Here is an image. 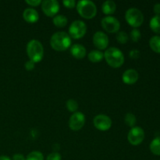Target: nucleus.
<instances>
[{
    "label": "nucleus",
    "instance_id": "1",
    "mask_svg": "<svg viewBox=\"0 0 160 160\" xmlns=\"http://www.w3.org/2000/svg\"><path fill=\"white\" fill-rule=\"evenodd\" d=\"M71 38L64 31H59L52 34L50 39V45L54 50L57 52L66 51L71 46Z\"/></svg>",
    "mask_w": 160,
    "mask_h": 160
},
{
    "label": "nucleus",
    "instance_id": "2",
    "mask_svg": "<svg viewBox=\"0 0 160 160\" xmlns=\"http://www.w3.org/2000/svg\"><path fill=\"white\" fill-rule=\"evenodd\" d=\"M104 58L108 65L112 68H119L124 63V55L121 50L116 47H111L106 50Z\"/></svg>",
    "mask_w": 160,
    "mask_h": 160
},
{
    "label": "nucleus",
    "instance_id": "3",
    "mask_svg": "<svg viewBox=\"0 0 160 160\" xmlns=\"http://www.w3.org/2000/svg\"><path fill=\"white\" fill-rule=\"evenodd\" d=\"M27 54L29 60L32 61L34 63L39 62L44 57L43 45L38 40H31L27 45Z\"/></svg>",
    "mask_w": 160,
    "mask_h": 160
},
{
    "label": "nucleus",
    "instance_id": "4",
    "mask_svg": "<svg viewBox=\"0 0 160 160\" xmlns=\"http://www.w3.org/2000/svg\"><path fill=\"white\" fill-rule=\"evenodd\" d=\"M77 11L81 17L87 20L94 18L97 13V7L95 3L89 0L78 2L76 5Z\"/></svg>",
    "mask_w": 160,
    "mask_h": 160
},
{
    "label": "nucleus",
    "instance_id": "5",
    "mask_svg": "<svg viewBox=\"0 0 160 160\" xmlns=\"http://www.w3.org/2000/svg\"><path fill=\"white\" fill-rule=\"evenodd\" d=\"M125 19L128 24L134 28H139L144 22L143 13L137 8L128 9L125 13Z\"/></svg>",
    "mask_w": 160,
    "mask_h": 160
},
{
    "label": "nucleus",
    "instance_id": "6",
    "mask_svg": "<svg viewBox=\"0 0 160 160\" xmlns=\"http://www.w3.org/2000/svg\"><path fill=\"white\" fill-rule=\"evenodd\" d=\"M87 32V26L82 20H75L69 28V35L73 39H81Z\"/></svg>",
    "mask_w": 160,
    "mask_h": 160
},
{
    "label": "nucleus",
    "instance_id": "7",
    "mask_svg": "<svg viewBox=\"0 0 160 160\" xmlns=\"http://www.w3.org/2000/svg\"><path fill=\"white\" fill-rule=\"evenodd\" d=\"M102 27L108 33L114 34L119 32L120 28V23L116 17L112 16H107L103 17L101 21Z\"/></svg>",
    "mask_w": 160,
    "mask_h": 160
},
{
    "label": "nucleus",
    "instance_id": "8",
    "mask_svg": "<svg viewBox=\"0 0 160 160\" xmlns=\"http://www.w3.org/2000/svg\"><path fill=\"white\" fill-rule=\"evenodd\" d=\"M145 139V131L140 127H134L131 129L128 134V140L131 145L137 146Z\"/></svg>",
    "mask_w": 160,
    "mask_h": 160
},
{
    "label": "nucleus",
    "instance_id": "9",
    "mask_svg": "<svg viewBox=\"0 0 160 160\" xmlns=\"http://www.w3.org/2000/svg\"><path fill=\"white\" fill-rule=\"evenodd\" d=\"M41 5L42 12L49 17H56L60 9L59 2L56 0H45Z\"/></svg>",
    "mask_w": 160,
    "mask_h": 160
},
{
    "label": "nucleus",
    "instance_id": "10",
    "mask_svg": "<svg viewBox=\"0 0 160 160\" xmlns=\"http://www.w3.org/2000/svg\"><path fill=\"white\" fill-rule=\"evenodd\" d=\"M85 123V116L81 112H73L70 117L68 124L70 129L73 131H80Z\"/></svg>",
    "mask_w": 160,
    "mask_h": 160
},
{
    "label": "nucleus",
    "instance_id": "11",
    "mask_svg": "<svg viewBox=\"0 0 160 160\" xmlns=\"http://www.w3.org/2000/svg\"><path fill=\"white\" fill-rule=\"evenodd\" d=\"M94 126L96 129L101 131H106L112 127V120L110 117L104 114H99L95 117L93 120Z\"/></svg>",
    "mask_w": 160,
    "mask_h": 160
},
{
    "label": "nucleus",
    "instance_id": "12",
    "mask_svg": "<svg viewBox=\"0 0 160 160\" xmlns=\"http://www.w3.org/2000/svg\"><path fill=\"white\" fill-rule=\"evenodd\" d=\"M93 44L98 50H104L109 45V38L107 34L102 31H97L94 34L92 38Z\"/></svg>",
    "mask_w": 160,
    "mask_h": 160
},
{
    "label": "nucleus",
    "instance_id": "13",
    "mask_svg": "<svg viewBox=\"0 0 160 160\" xmlns=\"http://www.w3.org/2000/svg\"><path fill=\"white\" fill-rule=\"evenodd\" d=\"M139 78L138 73L134 69H128L122 75V81L126 84H134L138 81Z\"/></svg>",
    "mask_w": 160,
    "mask_h": 160
},
{
    "label": "nucleus",
    "instance_id": "14",
    "mask_svg": "<svg viewBox=\"0 0 160 160\" xmlns=\"http://www.w3.org/2000/svg\"><path fill=\"white\" fill-rule=\"evenodd\" d=\"M23 18L29 23H34L39 20V14L36 9L33 8H28L23 12Z\"/></svg>",
    "mask_w": 160,
    "mask_h": 160
},
{
    "label": "nucleus",
    "instance_id": "15",
    "mask_svg": "<svg viewBox=\"0 0 160 160\" xmlns=\"http://www.w3.org/2000/svg\"><path fill=\"white\" fill-rule=\"evenodd\" d=\"M70 53L75 59H81L85 57L87 50L84 45H80V44H75V45H72L70 48Z\"/></svg>",
    "mask_w": 160,
    "mask_h": 160
},
{
    "label": "nucleus",
    "instance_id": "16",
    "mask_svg": "<svg viewBox=\"0 0 160 160\" xmlns=\"http://www.w3.org/2000/svg\"><path fill=\"white\" fill-rule=\"evenodd\" d=\"M102 10L104 14L107 16H111L117 10V5L112 0H108L104 2L102 6Z\"/></svg>",
    "mask_w": 160,
    "mask_h": 160
},
{
    "label": "nucleus",
    "instance_id": "17",
    "mask_svg": "<svg viewBox=\"0 0 160 160\" xmlns=\"http://www.w3.org/2000/svg\"><path fill=\"white\" fill-rule=\"evenodd\" d=\"M89 61L93 63H97V62H101L104 58V53L102 52L99 50H92L88 55Z\"/></svg>",
    "mask_w": 160,
    "mask_h": 160
},
{
    "label": "nucleus",
    "instance_id": "18",
    "mask_svg": "<svg viewBox=\"0 0 160 160\" xmlns=\"http://www.w3.org/2000/svg\"><path fill=\"white\" fill-rule=\"evenodd\" d=\"M52 23L56 27L61 28L67 26L68 20H67V17L64 15H56V17H53Z\"/></svg>",
    "mask_w": 160,
    "mask_h": 160
},
{
    "label": "nucleus",
    "instance_id": "19",
    "mask_svg": "<svg viewBox=\"0 0 160 160\" xmlns=\"http://www.w3.org/2000/svg\"><path fill=\"white\" fill-rule=\"evenodd\" d=\"M150 28L153 32L160 34V15H156L151 19L149 23Z\"/></svg>",
    "mask_w": 160,
    "mask_h": 160
},
{
    "label": "nucleus",
    "instance_id": "20",
    "mask_svg": "<svg viewBox=\"0 0 160 160\" xmlns=\"http://www.w3.org/2000/svg\"><path fill=\"white\" fill-rule=\"evenodd\" d=\"M149 46L153 52L160 54V36L152 37L149 40Z\"/></svg>",
    "mask_w": 160,
    "mask_h": 160
},
{
    "label": "nucleus",
    "instance_id": "21",
    "mask_svg": "<svg viewBox=\"0 0 160 160\" xmlns=\"http://www.w3.org/2000/svg\"><path fill=\"white\" fill-rule=\"evenodd\" d=\"M150 151L156 156H160V136L153 139L150 143Z\"/></svg>",
    "mask_w": 160,
    "mask_h": 160
},
{
    "label": "nucleus",
    "instance_id": "22",
    "mask_svg": "<svg viewBox=\"0 0 160 160\" xmlns=\"http://www.w3.org/2000/svg\"><path fill=\"white\" fill-rule=\"evenodd\" d=\"M124 122L128 127L134 128L137 123V119L136 117L131 112H128L124 117Z\"/></svg>",
    "mask_w": 160,
    "mask_h": 160
},
{
    "label": "nucleus",
    "instance_id": "23",
    "mask_svg": "<svg viewBox=\"0 0 160 160\" xmlns=\"http://www.w3.org/2000/svg\"><path fill=\"white\" fill-rule=\"evenodd\" d=\"M66 106H67V109H68L70 112H78V103L76 100L73 99V98H70L66 103Z\"/></svg>",
    "mask_w": 160,
    "mask_h": 160
},
{
    "label": "nucleus",
    "instance_id": "24",
    "mask_svg": "<svg viewBox=\"0 0 160 160\" xmlns=\"http://www.w3.org/2000/svg\"><path fill=\"white\" fill-rule=\"evenodd\" d=\"M116 38H117V41L119 43L124 45L129 40V35L125 31H119V32H117Z\"/></svg>",
    "mask_w": 160,
    "mask_h": 160
},
{
    "label": "nucleus",
    "instance_id": "25",
    "mask_svg": "<svg viewBox=\"0 0 160 160\" xmlns=\"http://www.w3.org/2000/svg\"><path fill=\"white\" fill-rule=\"evenodd\" d=\"M26 160H44V156L41 152L33 151L27 156Z\"/></svg>",
    "mask_w": 160,
    "mask_h": 160
},
{
    "label": "nucleus",
    "instance_id": "26",
    "mask_svg": "<svg viewBox=\"0 0 160 160\" xmlns=\"http://www.w3.org/2000/svg\"><path fill=\"white\" fill-rule=\"evenodd\" d=\"M130 36H131V38L133 42H138L139 40H140L141 37H142V34H141V31H139L138 29H137V28H134V29L131 31Z\"/></svg>",
    "mask_w": 160,
    "mask_h": 160
},
{
    "label": "nucleus",
    "instance_id": "27",
    "mask_svg": "<svg viewBox=\"0 0 160 160\" xmlns=\"http://www.w3.org/2000/svg\"><path fill=\"white\" fill-rule=\"evenodd\" d=\"M62 4L66 8H68V9H73L76 7L77 5L74 0H65V1H62Z\"/></svg>",
    "mask_w": 160,
    "mask_h": 160
},
{
    "label": "nucleus",
    "instance_id": "28",
    "mask_svg": "<svg viewBox=\"0 0 160 160\" xmlns=\"http://www.w3.org/2000/svg\"><path fill=\"white\" fill-rule=\"evenodd\" d=\"M62 159V156L59 152H52L47 156L46 160H61Z\"/></svg>",
    "mask_w": 160,
    "mask_h": 160
},
{
    "label": "nucleus",
    "instance_id": "29",
    "mask_svg": "<svg viewBox=\"0 0 160 160\" xmlns=\"http://www.w3.org/2000/svg\"><path fill=\"white\" fill-rule=\"evenodd\" d=\"M25 2L29 6H32V7H37L39 5L42 4V2L41 0H26Z\"/></svg>",
    "mask_w": 160,
    "mask_h": 160
},
{
    "label": "nucleus",
    "instance_id": "30",
    "mask_svg": "<svg viewBox=\"0 0 160 160\" xmlns=\"http://www.w3.org/2000/svg\"><path fill=\"white\" fill-rule=\"evenodd\" d=\"M25 69H26L28 71H31V70H33L34 69V67H35V63H34V62H32V61L31 60H28L26 62H25Z\"/></svg>",
    "mask_w": 160,
    "mask_h": 160
},
{
    "label": "nucleus",
    "instance_id": "31",
    "mask_svg": "<svg viewBox=\"0 0 160 160\" xmlns=\"http://www.w3.org/2000/svg\"><path fill=\"white\" fill-rule=\"evenodd\" d=\"M129 56L131 59H136L140 56V52L138 49H132L129 52Z\"/></svg>",
    "mask_w": 160,
    "mask_h": 160
},
{
    "label": "nucleus",
    "instance_id": "32",
    "mask_svg": "<svg viewBox=\"0 0 160 160\" xmlns=\"http://www.w3.org/2000/svg\"><path fill=\"white\" fill-rule=\"evenodd\" d=\"M12 160H26V158L24 157L23 155L20 154V153H17V154L13 155Z\"/></svg>",
    "mask_w": 160,
    "mask_h": 160
},
{
    "label": "nucleus",
    "instance_id": "33",
    "mask_svg": "<svg viewBox=\"0 0 160 160\" xmlns=\"http://www.w3.org/2000/svg\"><path fill=\"white\" fill-rule=\"evenodd\" d=\"M153 10L156 15H160V3H156L153 7Z\"/></svg>",
    "mask_w": 160,
    "mask_h": 160
},
{
    "label": "nucleus",
    "instance_id": "34",
    "mask_svg": "<svg viewBox=\"0 0 160 160\" xmlns=\"http://www.w3.org/2000/svg\"><path fill=\"white\" fill-rule=\"evenodd\" d=\"M0 160H11V159L7 156H0Z\"/></svg>",
    "mask_w": 160,
    "mask_h": 160
}]
</instances>
